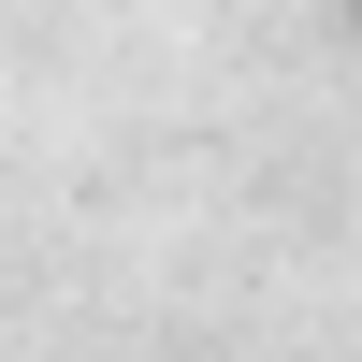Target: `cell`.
<instances>
[{
  "instance_id": "6da1fadb",
  "label": "cell",
  "mask_w": 362,
  "mask_h": 362,
  "mask_svg": "<svg viewBox=\"0 0 362 362\" xmlns=\"http://www.w3.org/2000/svg\"><path fill=\"white\" fill-rule=\"evenodd\" d=\"M348 29H362V0H348Z\"/></svg>"
}]
</instances>
